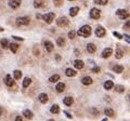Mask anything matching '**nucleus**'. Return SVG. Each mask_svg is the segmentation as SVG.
Returning <instances> with one entry per match:
<instances>
[{"label": "nucleus", "mask_w": 130, "mask_h": 121, "mask_svg": "<svg viewBox=\"0 0 130 121\" xmlns=\"http://www.w3.org/2000/svg\"><path fill=\"white\" fill-rule=\"evenodd\" d=\"M77 35L80 36V37H83V38H88L90 35H91V26H89V25L83 26L81 28L78 29Z\"/></svg>", "instance_id": "nucleus-1"}, {"label": "nucleus", "mask_w": 130, "mask_h": 121, "mask_svg": "<svg viewBox=\"0 0 130 121\" xmlns=\"http://www.w3.org/2000/svg\"><path fill=\"white\" fill-rule=\"evenodd\" d=\"M29 22H31L29 17L22 16V17H17L16 21H15V23H16L17 26H26V25H28L29 24Z\"/></svg>", "instance_id": "nucleus-2"}, {"label": "nucleus", "mask_w": 130, "mask_h": 121, "mask_svg": "<svg viewBox=\"0 0 130 121\" xmlns=\"http://www.w3.org/2000/svg\"><path fill=\"white\" fill-rule=\"evenodd\" d=\"M54 17H55V14L53 13V12H49V13L42 15L41 19H42L47 24H51L52 22H53V20H54Z\"/></svg>", "instance_id": "nucleus-3"}, {"label": "nucleus", "mask_w": 130, "mask_h": 121, "mask_svg": "<svg viewBox=\"0 0 130 121\" xmlns=\"http://www.w3.org/2000/svg\"><path fill=\"white\" fill-rule=\"evenodd\" d=\"M57 25L60 26V27H66V26L69 25V21H68V19L65 16L59 17V19L57 20Z\"/></svg>", "instance_id": "nucleus-4"}, {"label": "nucleus", "mask_w": 130, "mask_h": 121, "mask_svg": "<svg viewBox=\"0 0 130 121\" xmlns=\"http://www.w3.org/2000/svg\"><path fill=\"white\" fill-rule=\"evenodd\" d=\"M116 14H117V16L121 20H126L129 17V12H128L127 10H124V9L117 10V11H116Z\"/></svg>", "instance_id": "nucleus-5"}, {"label": "nucleus", "mask_w": 130, "mask_h": 121, "mask_svg": "<svg viewBox=\"0 0 130 121\" xmlns=\"http://www.w3.org/2000/svg\"><path fill=\"white\" fill-rule=\"evenodd\" d=\"M101 15V11L99 9H95V8H92L91 11H90V17L93 20H98Z\"/></svg>", "instance_id": "nucleus-6"}, {"label": "nucleus", "mask_w": 130, "mask_h": 121, "mask_svg": "<svg viewBox=\"0 0 130 121\" xmlns=\"http://www.w3.org/2000/svg\"><path fill=\"white\" fill-rule=\"evenodd\" d=\"M105 34H106V30H105V28L102 27V26L99 25L97 28H95V36H97V37L102 38V37L105 36Z\"/></svg>", "instance_id": "nucleus-7"}, {"label": "nucleus", "mask_w": 130, "mask_h": 121, "mask_svg": "<svg viewBox=\"0 0 130 121\" xmlns=\"http://www.w3.org/2000/svg\"><path fill=\"white\" fill-rule=\"evenodd\" d=\"M5 86H7L12 88V86H14L15 82H14V80L11 78V76H10V75H7V76H5Z\"/></svg>", "instance_id": "nucleus-8"}, {"label": "nucleus", "mask_w": 130, "mask_h": 121, "mask_svg": "<svg viewBox=\"0 0 130 121\" xmlns=\"http://www.w3.org/2000/svg\"><path fill=\"white\" fill-rule=\"evenodd\" d=\"M43 47H45V49L47 50V52H52V51H53V48H54V45H53V43H52L51 41L47 40V41L43 42Z\"/></svg>", "instance_id": "nucleus-9"}, {"label": "nucleus", "mask_w": 130, "mask_h": 121, "mask_svg": "<svg viewBox=\"0 0 130 121\" xmlns=\"http://www.w3.org/2000/svg\"><path fill=\"white\" fill-rule=\"evenodd\" d=\"M21 5V0H10L9 7L12 9H17Z\"/></svg>", "instance_id": "nucleus-10"}, {"label": "nucleus", "mask_w": 130, "mask_h": 121, "mask_svg": "<svg viewBox=\"0 0 130 121\" xmlns=\"http://www.w3.org/2000/svg\"><path fill=\"white\" fill-rule=\"evenodd\" d=\"M83 66H85V63H83L81 60H74V67H75L76 69H83Z\"/></svg>", "instance_id": "nucleus-11"}, {"label": "nucleus", "mask_w": 130, "mask_h": 121, "mask_svg": "<svg viewBox=\"0 0 130 121\" xmlns=\"http://www.w3.org/2000/svg\"><path fill=\"white\" fill-rule=\"evenodd\" d=\"M112 53H113V50H112L111 48H106V49H104L103 52H102V57L107 58V57H109V56L112 55Z\"/></svg>", "instance_id": "nucleus-12"}, {"label": "nucleus", "mask_w": 130, "mask_h": 121, "mask_svg": "<svg viewBox=\"0 0 130 121\" xmlns=\"http://www.w3.org/2000/svg\"><path fill=\"white\" fill-rule=\"evenodd\" d=\"M38 100H39V102H40L41 104H46L49 98H48V95L46 93H40L39 96H38Z\"/></svg>", "instance_id": "nucleus-13"}, {"label": "nucleus", "mask_w": 130, "mask_h": 121, "mask_svg": "<svg viewBox=\"0 0 130 121\" xmlns=\"http://www.w3.org/2000/svg\"><path fill=\"white\" fill-rule=\"evenodd\" d=\"M65 75H66L67 77H74V76L77 75V71H76L75 69H72V68H67V69L65 70Z\"/></svg>", "instance_id": "nucleus-14"}, {"label": "nucleus", "mask_w": 130, "mask_h": 121, "mask_svg": "<svg viewBox=\"0 0 130 121\" xmlns=\"http://www.w3.org/2000/svg\"><path fill=\"white\" fill-rule=\"evenodd\" d=\"M87 51L89 53H95L97 51V47H95L93 43H88L87 44Z\"/></svg>", "instance_id": "nucleus-15"}, {"label": "nucleus", "mask_w": 130, "mask_h": 121, "mask_svg": "<svg viewBox=\"0 0 130 121\" xmlns=\"http://www.w3.org/2000/svg\"><path fill=\"white\" fill-rule=\"evenodd\" d=\"M23 116L25 117L26 119H33L34 114L31 112V110H29V109H25V110L23 111Z\"/></svg>", "instance_id": "nucleus-16"}, {"label": "nucleus", "mask_w": 130, "mask_h": 121, "mask_svg": "<svg viewBox=\"0 0 130 121\" xmlns=\"http://www.w3.org/2000/svg\"><path fill=\"white\" fill-rule=\"evenodd\" d=\"M78 12H79V8L78 7H72L71 9H69V15L71 16H76L78 14Z\"/></svg>", "instance_id": "nucleus-17"}, {"label": "nucleus", "mask_w": 130, "mask_h": 121, "mask_svg": "<svg viewBox=\"0 0 130 121\" xmlns=\"http://www.w3.org/2000/svg\"><path fill=\"white\" fill-rule=\"evenodd\" d=\"M81 83L83 84V86H90V84L92 83V79L90 77H83V79H81Z\"/></svg>", "instance_id": "nucleus-18"}, {"label": "nucleus", "mask_w": 130, "mask_h": 121, "mask_svg": "<svg viewBox=\"0 0 130 121\" xmlns=\"http://www.w3.org/2000/svg\"><path fill=\"white\" fill-rule=\"evenodd\" d=\"M55 90H57L59 93H62V92L65 90V84H64L63 82H59V83L57 84V86H55Z\"/></svg>", "instance_id": "nucleus-19"}, {"label": "nucleus", "mask_w": 130, "mask_h": 121, "mask_svg": "<svg viewBox=\"0 0 130 121\" xmlns=\"http://www.w3.org/2000/svg\"><path fill=\"white\" fill-rule=\"evenodd\" d=\"M63 103L66 106H72V104L74 103V100H73V97H71V96H67V97H65L63 100Z\"/></svg>", "instance_id": "nucleus-20"}, {"label": "nucleus", "mask_w": 130, "mask_h": 121, "mask_svg": "<svg viewBox=\"0 0 130 121\" xmlns=\"http://www.w3.org/2000/svg\"><path fill=\"white\" fill-rule=\"evenodd\" d=\"M45 5V0H34V7L41 8Z\"/></svg>", "instance_id": "nucleus-21"}, {"label": "nucleus", "mask_w": 130, "mask_h": 121, "mask_svg": "<svg viewBox=\"0 0 130 121\" xmlns=\"http://www.w3.org/2000/svg\"><path fill=\"white\" fill-rule=\"evenodd\" d=\"M9 48H10L12 53H16L17 49H19V44L17 43H9Z\"/></svg>", "instance_id": "nucleus-22"}, {"label": "nucleus", "mask_w": 130, "mask_h": 121, "mask_svg": "<svg viewBox=\"0 0 130 121\" xmlns=\"http://www.w3.org/2000/svg\"><path fill=\"white\" fill-rule=\"evenodd\" d=\"M124 56V51L121 49H116V52H115V57L117 58V60H120L121 57Z\"/></svg>", "instance_id": "nucleus-23"}, {"label": "nucleus", "mask_w": 130, "mask_h": 121, "mask_svg": "<svg viewBox=\"0 0 130 121\" xmlns=\"http://www.w3.org/2000/svg\"><path fill=\"white\" fill-rule=\"evenodd\" d=\"M31 78H28V77L24 78V80H23V88H28V86H31Z\"/></svg>", "instance_id": "nucleus-24"}, {"label": "nucleus", "mask_w": 130, "mask_h": 121, "mask_svg": "<svg viewBox=\"0 0 130 121\" xmlns=\"http://www.w3.org/2000/svg\"><path fill=\"white\" fill-rule=\"evenodd\" d=\"M113 86H114V83H113V81H111V80L104 82V89H105V90H111Z\"/></svg>", "instance_id": "nucleus-25"}, {"label": "nucleus", "mask_w": 130, "mask_h": 121, "mask_svg": "<svg viewBox=\"0 0 130 121\" xmlns=\"http://www.w3.org/2000/svg\"><path fill=\"white\" fill-rule=\"evenodd\" d=\"M50 112L51 114H59L60 112V107H59V105H53L51 108H50Z\"/></svg>", "instance_id": "nucleus-26"}, {"label": "nucleus", "mask_w": 130, "mask_h": 121, "mask_svg": "<svg viewBox=\"0 0 130 121\" xmlns=\"http://www.w3.org/2000/svg\"><path fill=\"white\" fill-rule=\"evenodd\" d=\"M113 70L115 72H117V74H120V72H123V70H124V66H121V65H115L113 67Z\"/></svg>", "instance_id": "nucleus-27"}, {"label": "nucleus", "mask_w": 130, "mask_h": 121, "mask_svg": "<svg viewBox=\"0 0 130 121\" xmlns=\"http://www.w3.org/2000/svg\"><path fill=\"white\" fill-rule=\"evenodd\" d=\"M0 43H1V47H2L3 49H8V48H9V40L8 39H1Z\"/></svg>", "instance_id": "nucleus-28"}, {"label": "nucleus", "mask_w": 130, "mask_h": 121, "mask_svg": "<svg viewBox=\"0 0 130 121\" xmlns=\"http://www.w3.org/2000/svg\"><path fill=\"white\" fill-rule=\"evenodd\" d=\"M59 80H60V76H59V75H57V74L52 75L51 77L49 78V81L50 82H57V81H59Z\"/></svg>", "instance_id": "nucleus-29"}, {"label": "nucleus", "mask_w": 130, "mask_h": 121, "mask_svg": "<svg viewBox=\"0 0 130 121\" xmlns=\"http://www.w3.org/2000/svg\"><path fill=\"white\" fill-rule=\"evenodd\" d=\"M104 112H105V115H106L107 117H113L114 116V110L112 109V108H106V109L104 110Z\"/></svg>", "instance_id": "nucleus-30"}, {"label": "nucleus", "mask_w": 130, "mask_h": 121, "mask_svg": "<svg viewBox=\"0 0 130 121\" xmlns=\"http://www.w3.org/2000/svg\"><path fill=\"white\" fill-rule=\"evenodd\" d=\"M57 45H59V47H63L64 44H65V40H64V38L60 37V38H57Z\"/></svg>", "instance_id": "nucleus-31"}, {"label": "nucleus", "mask_w": 130, "mask_h": 121, "mask_svg": "<svg viewBox=\"0 0 130 121\" xmlns=\"http://www.w3.org/2000/svg\"><path fill=\"white\" fill-rule=\"evenodd\" d=\"M13 75H14V78H15V79H21V77H22V71H21V70H14Z\"/></svg>", "instance_id": "nucleus-32"}, {"label": "nucleus", "mask_w": 130, "mask_h": 121, "mask_svg": "<svg viewBox=\"0 0 130 121\" xmlns=\"http://www.w3.org/2000/svg\"><path fill=\"white\" fill-rule=\"evenodd\" d=\"M115 90H116V92H118V93H124V92H125V86H116Z\"/></svg>", "instance_id": "nucleus-33"}, {"label": "nucleus", "mask_w": 130, "mask_h": 121, "mask_svg": "<svg viewBox=\"0 0 130 121\" xmlns=\"http://www.w3.org/2000/svg\"><path fill=\"white\" fill-rule=\"evenodd\" d=\"M107 1H109V0H94V2L97 3V5H107Z\"/></svg>", "instance_id": "nucleus-34"}, {"label": "nucleus", "mask_w": 130, "mask_h": 121, "mask_svg": "<svg viewBox=\"0 0 130 121\" xmlns=\"http://www.w3.org/2000/svg\"><path fill=\"white\" fill-rule=\"evenodd\" d=\"M75 36H76L75 30H71V31L68 33V38H69V39H74V38H75Z\"/></svg>", "instance_id": "nucleus-35"}, {"label": "nucleus", "mask_w": 130, "mask_h": 121, "mask_svg": "<svg viewBox=\"0 0 130 121\" xmlns=\"http://www.w3.org/2000/svg\"><path fill=\"white\" fill-rule=\"evenodd\" d=\"M113 35L115 36V37H117V38H118V39H121V38H123V36H121L119 33H117V31H114V33H113Z\"/></svg>", "instance_id": "nucleus-36"}, {"label": "nucleus", "mask_w": 130, "mask_h": 121, "mask_svg": "<svg viewBox=\"0 0 130 121\" xmlns=\"http://www.w3.org/2000/svg\"><path fill=\"white\" fill-rule=\"evenodd\" d=\"M13 39H15V40H17V41H24V38H22V37H16V36H13Z\"/></svg>", "instance_id": "nucleus-37"}, {"label": "nucleus", "mask_w": 130, "mask_h": 121, "mask_svg": "<svg viewBox=\"0 0 130 121\" xmlns=\"http://www.w3.org/2000/svg\"><path fill=\"white\" fill-rule=\"evenodd\" d=\"M92 71L93 72H99L100 71V67H97V66H95V67H93L92 68Z\"/></svg>", "instance_id": "nucleus-38"}, {"label": "nucleus", "mask_w": 130, "mask_h": 121, "mask_svg": "<svg viewBox=\"0 0 130 121\" xmlns=\"http://www.w3.org/2000/svg\"><path fill=\"white\" fill-rule=\"evenodd\" d=\"M125 28L126 29H129V21H127L126 22V24L124 25V29H125Z\"/></svg>", "instance_id": "nucleus-39"}, {"label": "nucleus", "mask_w": 130, "mask_h": 121, "mask_svg": "<svg viewBox=\"0 0 130 121\" xmlns=\"http://www.w3.org/2000/svg\"><path fill=\"white\" fill-rule=\"evenodd\" d=\"M64 114H65V115L67 116V118H69V119L73 118V116H72V115H69V114H68V111H64Z\"/></svg>", "instance_id": "nucleus-40"}, {"label": "nucleus", "mask_w": 130, "mask_h": 121, "mask_svg": "<svg viewBox=\"0 0 130 121\" xmlns=\"http://www.w3.org/2000/svg\"><path fill=\"white\" fill-rule=\"evenodd\" d=\"M125 39H126V42L127 43H129L130 40H129V35H125Z\"/></svg>", "instance_id": "nucleus-41"}, {"label": "nucleus", "mask_w": 130, "mask_h": 121, "mask_svg": "<svg viewBox=\"0 0 130 121\" xmlns=\"http://www.w3.org/2000/svg\"><path fill=\"white\" fill-rule=\"evenodd\" d=\"M15 120H16V121H22V120H23V117H22V116H17L16 118H15Z\"/></svg>", "instance_id": "nucleus-42"}, {"label": "nucleus", "mask_w": 130, "mask_h": 121, "mask_svg": "<svg viewBox=\"0 0 130 121\" xmlns=\"http://www.w3.org/2000/svg\"><path fill=\"white\" fill-rule=\"evenodd\" d=\"M91 110H92V111H94V112H93L94 115H98V114H99V112H98V110H97V109H94V108H92Z\"/></svg>", "instance_id": "nucleus-43"}, {"label": "nucleus", "mask_w": 130, "mask_h": 121, "mask_svg": "<svg viewBox=\"0 0 130 121\" xmlns=\"http://www.w3.org/2000/svg\"><path fill=\"white\" fill-rule=\"evenodd\" d=\"M55 57H57V60H61V56H60V55H57H57H55Z\"/></svg>", "instance_id": "nucleus-44"}, {"label": "nucleus", "mask_w": 130, "mask_h": 121, "mask_svg": "<svg viewBox=\"0 0 130 121\" xmlns=\"http://www.w3.org/2000/svg\"><path fill=\"white\" fill-rule=\"evenodd\" d=\"M2 111H3V109L0 107V117H1V115H2Z\"/></svg>", "instance_id": "nucleus-45"}, {"label": "nucleus", "mask_w": 130, "mask_h": 121, "mask_svg": "<svg viewBox=\"0 0 130 121\" xmlns=\"http://www.w3.org/2000/svg\"><path fill=\"white\" fill-rule=\"evenodd\" d=\"M36 16H37V19H41V15H40V14H37Z\"/></svg>", "instance_id": "nucleus-46"}, {"label": "nucleus", "mask_w": 130, "mask_h": 121, "mask_svg": "<svg viewBox=\"0 0 130 121\" xmlns=\"http://www.w3.org/2000/svg\"><path fill=\"white\" fill-rule=\"evenodd\" d=\"M0 31H5V29H3V27H0Z\"/></svg>", "instance_id": "nucleus-47"}, {"label": "nucleus", "mask_w": 130, "mask_h": 121, "mask_svg": "<svg viewBox=\"0 0 130 121\" xmlns=\"http://www.w3.org/2000/svg\"><path fill=\"white\" fill-rule=\"evenodd\" d=\"M68 1H75V0H68Z\"/></svg>", "instance_id": "nucleus-48"}, {"label": "nucleus", "mask_w": 130, "mask_h": 121, "mask_svg": "<svg viewBox=\"0 0 130 121\" xmlns=\"http://www.w3.org/2000/svg\"><path fill=\"white\" fill-rule=\"evenodd\" d=\"M54 1H60V0H54Z\"/></svg>", "instance_id": "nucleus-49"}, {"label": "nucleus", "mask_w": 130, "mask_h": 121, "mask_svg": "<svg viewBox=\"0 0 130 121\" xmlns=\"http://www.w3.org/2000/svg\"><path fill=\"white\" fill-rule=\"evenodd\" d=\"M9 1H10V0H9Z\"/></svg>", "instance_id": "nucleus-50"}]
</instances>
